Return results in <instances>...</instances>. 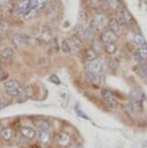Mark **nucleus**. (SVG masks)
I'll return each instance as SVG.
<instances>
[{"label":"nucleus","mask_w":147,"mask_h":148,"mask_svg":"<svg viewBox=\"0 0 147 148\" xmlns=\"http://www.w3.org/2000/svg\"><path fill=\"white\" fill-rule=\"evenodd\" d=\"M107 5L111 10L116 11L119 8V5H120V1L119 0H107Z\"/></svg>","instance_id":"28"},{"label":"nucleus","mask_w":147,"mask_h":148,"mask_svg":"<svg viewBox=\"0 0 147 148\" xmlns=\"http://www.w3.org/2000/svg\"><path fill=\"white\" fill-rule=\"evenodd\" d=\"M107 22H109L107 18L104 14H97V15L94 16V18L92 19L89 26L92 27L96 32H98L107 25Z\"/></svg>","instance_id":"3"},{"label":"nucleus","mask_w":147,"mask_h":148,"mask_svg":"<svg viewBox=\"0 0 147 148\" xmlns=\"http://www.w3.org/2000/svg\"><path fill=\"white\" fill-rule=\"evenodd\" d=\"M99 1H102V2H107V0H99Z\"/></svg>","instance_id":"34"},{"label":"nucleus","mask_w":147,"mask_h":148,"mask_svg":"<svg viewBox=\"0 0 147 148\" xmlns=\"http://www.w3.org/2000/svg\"><path fill=\"white\" fill-rule=\"evenodd\" d=\"M0 44H1V38H0Z\"/></svg>","instance_id":"36"},{"label":"nucleus","mask_w":147,"mask_h":148,"mask_svg":"<svg viewBox=\"0 0 147 148\" xmlns=\"http://www.w3.org/2000/svg\"><path fill=\"white\" fill-rule=\"evenodd\" d=\"M58 139H59V143L63 146H67L70 144L71 142V138L66 132H61L58 135Z\"/></svg>","instance_id":"18"},{"label":"nucleus","mask_w":147,"mask_h":148,"mask_svg":"<svg viewBox=\"0 0 147 148\" xmlns=\"http://www.w3.org/2000/svg\"><path fill=\"white\" fill-rule=\"evenodd\" d=\"M84 58L87 62H90V61H93L98 58V53L94 51V49L91 47V49H88L85 51L84 52Z\"/></svg>","instance_id":"20"},{"label":"nucleus","mask_w":147,"mask_h":148,"mask_svg":"<svg viewBox=\"0 0 147 148\" xmlns=\"http://www.w3.org/2000/svg\"><path fill=\"white\" fill-rule=\"evenodd\" d=\"M107 24H109V28L111 29L112 31H114L116 34L119 35V32H120V26L121 24L119 23L118 21L116 18H111L109 19V22H107Z\"/></svg>","instance_id":"19"},{"label":"nucleus","mask_w":147,"mask_h":148,"mask_svg":"<svg viewBox=\"0 0 147 148\" xmlns=\"http://www.w3.org/2000/svg\"><path fill=\"white\" fill-rule=\"evenodd\" d=\"M132 42H133V44L137 47H140L141 45H143L145 43L144 38L140 34H134V36H133V38H132Z\"/></svg>","instance_id":"24"},{"label":"nucleus","mask_w":147,"mask_h":148,"mask_svg":"<svg viewBox=\"0 0 147 148\" xmlns=\"http://www.w3.org/2000/svg\"><path fill=\"white\" fill-rule=\"evenodd\" d=\"M140 68H141V72L144 74V76L147 77V61H144V62L141 63Z\"/></svg>","instance_id":"31"},{"label":"nucleus","mask_w":147,"mask_h":148,"mask_svg":"<svg viewBox=\"0 0 147 148\" xmlns=\"http://www.w3.org/2000/svg\"><path fill=\"white\" fill-rule=\"evenodd\" d=\"M19 132H21V136L23 138H25L27 139H32L35 138V136L37 135L36 134V131L31 127H21L19 129Z\"/></svg>","instance_id":"12"},{"label":"nucleus","mask_w":147,"mask_h":148,"mask_svg":"<svg viewBox=\"0 0 147 148\" xmlns=\"http://www.w3.org/2000/svg\"><path fill=\"white\" fill-rule=\"evenodd\" d=\"M118 22L123 25V24H133L135 23V18L133 15L131 14V12L127 9V8H123L120 13V16L118 18Z\"/></svg>","instance_id":"6"},{"label":"nucleus","mask_w":147,"mask_h":148,"mask_svg":"<svg viewBox=\"0 0 147 148\" xmlns=\"http://www.w3.org/2000/svg\"><path fill=\"white\" fill-rule=\"evenodd\" d=\"M1 65H2V58H1V55H0V69H1Z\"/></svg>","instance_id":"33"},{"label":"nucleus","mask_w":147,"mask_h":148,"mask_svg":"<svg viewBox=\"0 0 147 148\" xmlns=\"http://www.w3.org/2000/svg\"><path fill=\"white\" fill-rule=\"evenodd\" d=\"M8 77V74L3 70L0 69V80H6Z\"/></svg>","instance_id":"32"},{"label":"nucleus","mask_w":147,"mask_h":148,"mask_svg":"<svg viewBox=\"0 0 147 148\" xmlns=\"http://www.w3.org/2000/svg\"><path fill=\"white\" fill-rule=\"evenodd\" d=\"M52 31L49 27H45L43 30H42V33H41V38H42V41L45 42V43H49L51 42L52 40Z\"/></svg>","instance_id":"16"},{"label":"nucleus","mask_w":147,"mask_h":148,"mask_svg":"<svg viewBox=\"0 0 147 148\" xmlns=\"http://www.w3.org/2000/svg\"><path fill=\"white\" fill-rule=\"evenodd\" d=\"M86 77L91 82L94 83H101L103 82V74H94L86 70Z\"/></svg>","instance_id":"17"},{"label":"nucleus","mask_w":147,"mask_h":148,"mask_svg":"<svg viewBox=\"0 0 147 148\" xmlns=\"http://www.w3.org/2000/svg\"><path fill=\"white\" fill-rule=\"evenodd\" d=\"M137 60L140 61L141 63L144 61H147V44L144 43L143 45H141L140 47H138L137 49Z\"/></svg>","instance_id":"13"},{"label":"nucleus","mask_w":147,"mask_h":148,"mask_svg":"<svg viewBox=\"0 0 147 148\" xmlns=\"http://www.w3.org/2000/svg\"><path fill=\"white\" fill-rule=\"evenodd\" d=\"M104 51L107 52V54H113L115 53L116 51H117V45H116L115 42H111V43H107L104 44Z\"/></svg>","instance_id":"22"},{"label":"nucleus","mask_w":147,"mask_h":148,"mask_svg":"<svg viewBox=\"0 0 147 148\" xmlns=\"http://www.w3.org/2000/svg\"><path fill=\"white\" fill-rule=\"evenodd\" d=\"M61 49H62L63 52H66V53L71 52L72 49H71L70 43H69L68 40H63L62 42H61Z\"/></svg>","instance_id":"27"},{"label":"nucleus","mask_w":147,"mask_h":148,"mask_svg":"<svg viewBox=\"0 0 147 148\" xmlns=\"http://www.w3.org/2000/svg\"><path fill=\"white\" fill-rule=\"evenodd\" d=\"M87 21H88L87 14L85 13L83 10H80L79 12V14H77V21H79V24H82V25H84V24L87 22Z\"/></svg>","instance_id":"23"},{"label":"nucleus","mask_w":147,"mask_h":148,"mask_svg":"<svg viewBox=\"0 0 147 148\" xmlns=\"http://www.w3.org/2000/svg\"><path fill=\"white\" fill-rule=\"evenodd\" d=\"M14 53H15L14 49L12 47H5L4 49H2L1 52H0V55H1L2 60L6 61V62H10V61L13 59Z\"/></svg>","instance_id":"14"},{"label":"nucleus","mask_w":147,"mask_h":148,"mask_svg":"<svg viewBox=\"0 0 147 148\" xmlns=\"http://www.w3.org/2000/svg\"><path fill=\"white\" fill-rule=\"evenodd\" d=\"M4 88L6 93L11 97H18L21 92V85L18 80L11 79L4 82Z\"/></svg>","instance_id":"1"},{"label":"nucleus","mask_w":147,"mask_h":148,"mask_svg":"<svg viewBox=\"0 0 147 148\" xmlns=\"http://www.w3.org/2000/svg\"><path fill=\"white\" fill-rule=\"evenodd\" d=\"M31 0H21L16 8V14L18 16H25L31 11Z\"/></svg>","instance_id":"7"},{"label":"nucleus","mask_w":147,"mask_h":148,"mask_svg":"<svg viewBox=\"0 0 147 148\" xmlns=\"http://www.w3.org/2000/svg\"><path fill=\"white\" fill-rule=\"evenodd\" d=\"M104 47H105V45H104V43H103L102 41H95V42H94V44L92 45V49L98 54H99V52L104 51Z\"/></svg>","instance_id":"26"},{"label":"nucleus","mask_w":147,"mask_h":148,"mask_svg":"<svg viewBox=\"0 0 147 148\" xmlns=\"http://www.w3.org/2000/svg\"><path fill=\"white\" fill-rule=\"evenodd\" d=\"M13 42L16 47H21L23 46H31L33 43V39L28 35L21 34V33H16L13 36Z\"/></svg>","instance_id":"4"},{"label":"nucleus","mask_w":147,"mask_h":148,"mask_svg":"<svg viewBox=\"0 0 147 148\" xmlns=\"http://www.w3.org/2000/svg\"><path fill=\"white\" fill-rule=\"evenodd\" d=\"M49 80H51L52 83H54V84H60V79L56 75H51V76L49 77Z\"/></svg>","instance_id":"30"},{"label":"nucleus","mask_w":147,"mask_h":148,"mask_svg":"<svg viewBox=\"0 0 147 148\" xmlns=\"http://www.w3.org/2000/svg\"><path fill=\"white\" fill-rule=\"evenodd\" d=\"M102 97H103V99H104V101L107 103V105L109 106V108H116L118 107L117 100L113 97V95L111 94V92H110V91L107 90V89L102 90Z\"/></svg>","instance_id":"8"},{"label":"nucleus","mask_w":147,"mask_h":148,"mask_svg":"<svg viewBox=\"0 0 147 148\" xmlns=\"http://www.w3.org/2000/svg\"><path fill=\"white\" fill-rule=\"evenodd\" d=\"M130 107L135 112H141L142 110V98L137 90L130 93Z\"/></svg>","instance_id":"2"},{"label":"nucleus","mask_w":147,"mask_h":148,"mask_svg":"<svg viewBox=\"0 0 147 148\" xmlns=\"http://www.w3.org/2000/svg\"><path fill=\"white\" fill-rule=\"evenodd\" d=\"M118 40V34H116L114 31H112L111 29L107 28L105 29L102 32L101 35V41L104 44L107 43H111V42H116Z\"/></svg>","instance_id":"9"},{"label":"nucleus","mask_w":147,"mask_h":148,"mask_svg":"<svg viewBox=\"0 0 147 148\" xmlns=\"http://www.w3.org/2000/svg\"><path fill=\"white\" fill-rule=\"evenodd\" d=\"M0 136H1L2 139L6 141H9L13 138L14 136V131L11 129V128L7 127V128H3L0 132Z\"/></svg>","instance_id":"15"},{"label":"nucleus","mask_w":147,"mask_h":148,"mask_svg":"<svg viewBox=\"0 0 147 148\" xmlns=\"http://www.w3.org/2000/svg\"><path fill=\"white\" fill-rule=\"evenodd\" d=\"M38 138L42 144L49 145L51 143L52 136L49 130H40V132L38 133Z\"/></svg>","instance_id":"11"},{"label":"nucleus","mask_w":147,"mask_h":148,"mask_svg":"<svg viewBox=\"0 0 147 148\" xmlns=\"http://www.w3.org/2000/svg\"><path fill=\"white\" fill-rule=\"evenodd\" d=\"M104 68H105L104 62L97 58L95 60L88 62L86 70L91 73H94V74H103L104 73Z\"/></svg>","instance_id":"5"},{"label":"nucleus","mask_w":147,"mask_h":148,"mask_svg":"<svg viewBox=\"0 0 147 148\" xmlns=\"http://www.w3.org/2000/svg\"><path fill=\"white\" fill-rule=\"evenodd\" d=\"M9 30V24L6 21L0 22V34H6Z\"/></svg>","instance_id":"29"},{"label":"nucleus","mask_w":147,"mask_h":148,"mask_svg":"<svg viewBox=\"0 0 147 148\" xmlns=\"http://www.w3.org/2000/svg\"><path fill=\"white\" fill-rule=\"evenodd\" d=\"M34 124L39 130H49V122L45 121V120H37V121L34 122Z\"/></svg>","instance_id":"25"},{"label":"nucleus","mask_w":147,"mask_h":148,"mask_svg":"<svg viewBox=\"0 0 147 148\" xmlns=\"http://www.w3.org/2000/svg\"><path fill=\"white\" fill-rule=\"evenodd\" d=\"M95 34H96V31L94 30L92 27H88V28L84 29V32H83V36L82 37L85 39L86 41H93L94 38H95Z\"/></svg>","instance_id":"21"},{"label":"nucleus","mask_w":147,"mask_h":148,"mask_svg":"<svg viewBox=\"0 0 147 148\" xmlns=\"http://www.w3.org/2000/svg\"><path fill=\"white\" fill-rule=\"evenodd\" d=\"M69 43H70L72 51H79L82 49L83 43H82L81 38H80L79 36L76 35V34H73L71 36V38L69 39Z\"/></svg>","instance_id":"10"},{"label":"nucleus","mask_w":147,"mask_h":148,"mask_svg":"<svg viewBox=\"0 0 147 148\" xmlns=\"http://www.w3.org/2000/svg\"><path fill=\"white\" fill-rule=\"evenodd\" d=\"M1 130H2V127H1V125H0V132H1Z\"/></svg>","instance_id":"35"}]
</instances>
